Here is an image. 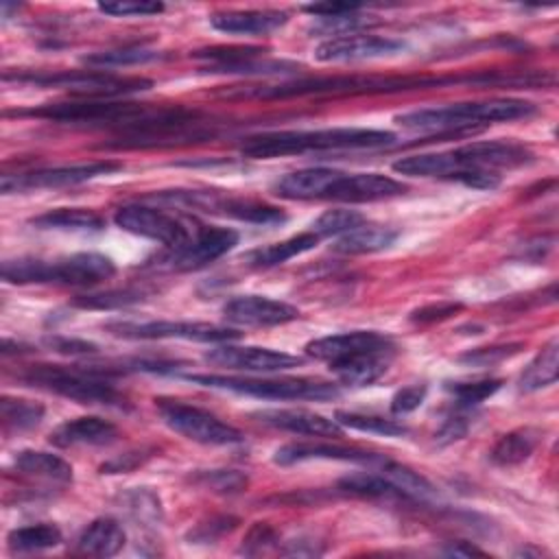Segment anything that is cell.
Returning a JSON list of instances; mask_svg holds the SVG:
<instances>
[{
	"label": "cell",
	"mask_w": 559,
	"mask_h": 559,
	"mask_svg": "<svg viewBox=\"0 0 559 559\" xmlns=\"http://www.w3.org/2000/svg\"><path fill=\"white\" fill-rule=\"evenodd\" d=\"M450 83H478V85H502L515 83V74L509 72H474L467 76H426V74H338V76H301L282 83L242 85L231 87L223 96L227 98H258L277 100L295 96H319V94H373V92H404V90H426Z\"/></svg>",
	"instance_id": "obj_1"
},
{
	"label": "cell",
	"mask_w": 559,
	"mask_h": 559,
	"mask_svg": "<svg viewBox=\"0 0 559 559\" xmlns=\"http://www.w3.org/2000/svg\"><path fill=\"white\" fill-rule=\"evenodd\" d=\"M535 111L537 107L524 98H487V100L452 103L445 107L413 109L395 116V122L411 131L456 138V135H474L491 122L528 118Z\"/></svg>",
	"instance_id": "obj_2"
},
{
	"label": "cell",
	"mask_w": 559,
	"mask_h": 559,
	"mask_svg": "<svg viewBox=\"0 0 559 559\" xmlns=\"http://www.w3.org/2000/svg\"><path fill=\"white\" fill-rule=\"evenodd\" d=\"M397 140L395 133L384 129L362 127H334L319 131H271L249 135L240 144V153L255 159L299 155L310 151H354V148H382Z\"/></svg>",
	"instance_id": "obj_3"
},
{
	"label": "cell",
	"mask_w": 559,
	"mask_h": 559,
	"mask_svg": "<svg viewBox=\"0 0 559 559\" xmlns=\"http://www.w3.org/2000/svg\"><path fill=\"white\" fill-rule=\"evenodd\" d=\"M116 273L111 258L96 251H81L57 260L15 258L2 262V280L9 284H66L92 286Z\"/></svg>",
	"instance_id": "obj_4"
},
{
	"label": "cell",
	"mask_w": 559,
	"mask_h": 559,
	"mask_svg": "<svg viewBox=\"0 0 559 559\" xmlns=\"http://www.w3.org/2000/svg\"><path fill=\"white\" fill-rule=\"evenodd\" d=\"M107 369L96 367H63V365H35L20 378L50 393L63 395L79 404H98L124 408L127 397L107 380Z\"/></svg>",
	"instance_id": "obj_5"
},
{
	"label": "cell",
	"mask_w": 559,
	"mask_h": 559,
	"mask_svg": "<svg viewBox=\"0 0 559 559\" xmlns=\"http://www.w3.org/2000/svg\"><path fill=\"white\" fill-rule=\"evenodd\" d=\"M157 107H148L144 103H127V100H107V98H87V100H70V103H48L31 109L4 111V116H31L63 124H111L120 131L131 129L155 114Z\"/></svg>",
	"instance_id": "obj_6"
},
{
	"label": "cell",
	"mask_w": 559,
	"mask_h": 559,
	"mask_svg": "<svg viewBox=\"0 0 559 559\" xmlns=\"http://www.w3.org/2000/svg\"><path fill=\"white\" fill-rule=\"evenodd\" d=\"M186 380L207 386L231 391L264 400H312L325 402L341 395L338 386L319 378H240V376H216V373H190Z\"/></svg>",
	"instance_id": "obj_7"
},
{
	"label": "cell",
	"mask_w": 559,
	"mask_h": 559,
	"mask_svg": "<svg viewBox=\"0 0 559 559\" xmlns=\"http://www.w3.org/2000/svg\"><path fill=\"white\" fill-rule=\"evenodd\" d=\"M4 81H20L41 87H59L87 98H109L131 92H142L153 85L148 79L116 76L100 70H39V72H4Z\"/></svg>",
	"instance_id": "obj_8"
},
{
	"label": "cell",
	"mask_w": 559,
	"mask_h": 559,
	"mask_svg": "<svg viewBox=\"0 0 559 559\" xmlns=\"http://www.w3.org/2000/svg\"><path fill=\"white\" fill-rule=\"evenodd\" d=\"M153 199L168 201V203H179L192 210L236 218L242 223H253V225H275L286 221V214L269 205L264 201L255 199H245V197H234L227 192H216V190H170V192H157Z\"/></svg>",
	"instance_id": "obj_9"
},
{
	"label": "cell",
	"mask_w": 559,
	"mask_h": 559,
	"mask_svg": "<svg viewBox=\"0 0 559 559\" xmlns=\"http://www.w3.org/2000/svg\"><path fill=\"white\" fill-rule=\"evenodd\" d=\"M157 415L162 417V421L177 435L194 441V443H203V445H236L242 443L245 435L223 421L221 417H216L214 413L186 404L181 400H168L162 397L155 402Z\"/></svg>",
	"instance_id": "obj_10"
},
{
	"label": "cell",
	"mask_w": 559,
	"mask_h": 559,
	"mask_svg": "<svg viewBox=\"0 0 559 559\" xmlns=\"http://www.w3.org/2000/svg\"><path fill=\"white\" fill-rule=\"evenodd\" d=\"M105 330L120 338L131 341H151V338H183V341H197V343H229L240 338V332L214 323L203 321H116L107 323Z\"/></svg>",
	"instance_id": "obj_11"
},
{
	"label": "cell",
	"mask_w": 559,
	"mask_h": 559,
	"mask_svg": "<svg viewBox=\"0 0 559 559\" xmlns=\"http://www.w3.org/2000/svg\"><path fill=\"white\" fill-rule=\"evenodd\" d=\"M122 170V162L116 159H94L83 164H70V166H52V168H39L31 173H15V175H2V192H24V190H41V188H66L92 181L103 175H111Z\"/></svg>",
	"instance_id": "obj_12"
},
{
	"label": "cell",
	"mask_w": 559,
	"mask_h": 559,
	"mask_svg": "<svg viewBox=\"0 0 559 559\" xmlns=\"http://www.w3.org/2000/svg\"><path fill=\"white\" fill-rule=\"evenodd\" d=\"M238 242V231L229 227H199L181 247L168 249L155 258V266L168 271H197L223 258Z\"/></svg>",
	"instance_id": "obj_13"
},
{
	"label": "cell",
	"mask_w": 559,
	"mask_h": 559,
	"mask_svg": "<svg viewBox=\"0 0 559 559\" xmlns=\"http://www.w3.org/2000/svg\"><path fill=\"white\" fill-rule=\"evenodd\" d=\"M114 223L133 236L157 240L168 249L181 247L192 238L188 225L181 218L140 203L118 207L114 214Z\"/></svg>",
	"instance_id": "obj_14"
},
{
	"label": "cell",
	"mask_w": 559,
	"mask_h": 559,
	"mask_svg": "<svg viewBox=\"0 0 559 559\" xmlns=\"http://www.w3.org/2000/svg\"><path fill=\"white\" fill-rule=\"evenodd\" d=\"M205 360L236 371H251V373H273L299 367L304 362L301 356H293L286 352L269 349V347H238L229 343H221L216 349L205 354Z\"/></svg>",
	"instance_id": "obj_15"
},
{
	"label": "cell",
	"mask_w": 559,
	"mask_h": 559,
	"mask_svg": "<svg viewBox=\"0 0 559 559\" xmlns=\"http://www.w3.org/2000/svg\"><path fill=\"white\" fill-rule=\"evenodd\" d=\"M402 50H404V41L395 37L352 33L343 37H330L328 41L319 44L314 50V59L321 63H347V61L391 57Z\"/></svg>",
	"instance_id": "obj_16"
},
{
	"label": "cell",
	"mask_w": 559,
	"mask_h": 559,
	"mask_svg": "<svg viewBox=\"0 0 559 559\" xmlns=\"http://www.w3.org/2000/svg\"><path fill=\"white\" fill-rule=\"evenodd\" d=\"M408 188L380 173H336L325 201H345V203H371L402 197Z\"/></svg>",
	"instance_id": "obj_17"
},
{
	"label": "cell",
	"mask_w": 559,
	"mask_h": 559,
	"mask_svg": "<svg viewBox=\"0 0 559 559\" xmlns=\"http://www.w3.org/2000/svg\"><path fill=\"white\" fill-rule=\"evenodd\" d=\"M223 319L245 328H273L299 319V310L264 295H240L223 306Z\"/></svg>",
	"instance_id": "obj_18"
},
{
	"label": "cell",
	"mask_w": 559,
	"mask_h": 559,
	"mask_svg": "<svg viewBox=\"0 0 559 559\" xmlns=\"http://www.w3.org/2000/svg\"><path fill=\"white\" fill-rule=\"evenodd\" d=\"M393 356H395V343L384 345V347L365 349V352L352 354L347 358L334 360V362H330V369L347 386H367V384H373L376 380H380L389 371Z\"/></svg>",
	"instance_id": "obj_19"
},
{
	"label": "cell",
	"mask_w": 559,
	"mask_h": 559,
	"mask_svg": "<svg viewBox=\"0 0 559 559\" xmlns=\"http://www.w3.org/2000/svg\"><path fill=\"white\" fill-rule=\"evenodd\" d=\"M393 338L376 332V330H354V332H343V334H332V336H321L310 341L304 349L310 358L325 360L328 365L341 358H347L352 354L373 349V347H384L391 345Z\"/></svg>",
	"instance_id": "obj_20"
},
{
	"label": "cell",
	"mask_w": 559,
	"mask_h": 559,
	"mask_svg": "<svg viewBox=\"0 0 559 559\" xmlns=\"http://www.w3.org/2000/svg\"><path fill=\"white\" fill-rule=\"evenodd\" d=\"M382 459V454L336 445V443H288L275 450L273 461L277 465H293L301 461H343V463H362V465H376Z\"/></svg>",
	"instance_id": "obj_21"
},
{
	"label": "cell",
	"mask_w": 559,
	"mask_h": 559,
	"mask_svg": "<svg viewBox=\"0 0 559 559\" xmlns=\"http://www.w3.org/2000/svg\"><path fill=\"white\" fill-rule=\"evenodd\" d=\"M253 417H258V421H262L271 428L288 430L295 435H308V437H341L343 435V426L336 419H328V417H323L314 411H306V408H273V411L255 413Z\"/></svg>",
	"instance_id": "obj_22"
},
{
	"label": "cell",
	"mask_w": 559,
	"mask_h": 559,
	"mask_svg": "<svg viewBox=\"0 0 559 559\" xmlns=\"http://www.w3.org/2000/svg\"><path fill=\"white\" fill-rule=\"evenodd\" d=\"M288 22L286 11L277 9H247V11H218L210 15L212 28L227 35H269Z\"/></svg>",
	"instance_id": "obj_23"
},
{
	"label": "cell",
	"mask_w": 559,
	"mask_h": 559,
	"mask_svg": "<svg viewBox=\"0 0 559 559\" xmlns=\"http://www.w3.org/2000/svg\"><path fill=\"white\" fill-rule=\"evenodd\" d=\"M118 437V428L96 415L90 417H76L70 421L59 424L48 441L57 448H74V445H107L111 441H116Z\"/></svg>",
	"instance_id": "obj_24"
},
{
	"label": "cell",
	"mask_w": 559,
	"mask_h": 559,
	"mask_svg": "<svg viewBox=\"0 0 559 559\" xmlns=\"http://www.w3.org/2000/svg\"><path fill=\"white\" fill-rule=\"evenodd\" d=\"M338 170L334 168H301L286 173L273 183V192L282 199L290 201H310V199H325L334 177Z\"/></svg>",
	"instance_id": "obj_25"
},
{
	"label": "cell",
	"mask_w": 559,
	"mask_h": 559,
	"mask_svg": "<svg viewBox=\"0 0 559 559\" xmlns=\"http://www.w3.org/2000/svg\"><path fill=\"white\" fill-rule=\"evenodd\" d=\"M127 542V533L122 528V524L116 518H96L94 522H90L83 533L79 535L76 548L83 555H92V557H114L122 550Z\"/></svg>",
	"instance_id": "obj_26"
},
{
	"label": "cell",
	"mask_w": 559,
	"mask_h": 559,
	"mask_svg": "<svg viewBox=\"0 0 559 559\" xmlns=\"http://www.w3.org/2000/svg\"><path fill=\"white\" fill-rule=\"evenodd\" d=\"M400 231L386 225H373V223H362L354 227L352 231L343 234L336 238L332 245V251L343 253V255H365V253H376L382 249H389L397 240Z\"/></svg>",
	"instance_id": "obj_27"
},
{
	"label": "cell",
	"mask_w": 559,
	"mask_h": 559,
	"mask_svg": "<svg viewBox=\"0 0 559 559\" xmlns=\"http://www.w3.org/2000/svg\"><path fill=\"white\" fill-rule=\"evenodd\" d=\"M13 465L17 472H22L28 478H37L55 485L72 483V465L52 452L22 450L15 454Z\"/></svg>",
	"instance_id": "obj_28"
},
{
	"label": "cell",
	"mask_w": 559,
	"mask_h": 559,
	"mask_svg": "<svg viewBox=\"0 0 559 559\" xmlns=\"http://www.w3.org/2000/svg\"><path fill=\"white\" fill-rule=\"evenodd\" d=\"M31 225L37 229L57 231H103L105 218L87 207H55L33 216Z\"/></svg>",
	"instance_id": "obj_29"
},
{
	"label": "cell",
	"mask_w": 559,
	"mask_h": 559,
	"mask_svg": "<svg viewBox=\"0 0 559 559\" xmlns=\"http://www.w3.org/2000/svg\"><path fill=\"white\" fill-rule=\"evenodd\" d=\"M319 240L321 238L308 229V231H301V234L290 236L286 240H280V242H273V245L249 251L245 255V262L251 264V266H258V269L277 266V264L288 262L290 258H297V255L314 249L319 245Z\"/></svg>",
	"instance_id": "obj_30"
},
{
	"label": "cell",
	"mask_w": 559,
	"mask_h": 559,
	"mask_svg": "<svg viewBox=\"0 0 559 559\" xmlns=\"http://www.w3.org/2000/svg\"><path fill=\"white\" fill-rule=\"evenodd\" d=\"M539 441H542V432L537 428H531V426L515 428L496 441V445L489 452V459L500 467L520 465L535 452Z\"/></svg>",
	"instance_id": "obj_31"
},
{
	"label": "cell",
	"mask_w": 559,
	"mask_h": 559,
	"mask_svg": "<svg viewBox=\"0 0 559 559\" xmlns=\"http://www.w3.org/2000/svg\"><path fill=\"white\" fill-rule=\"evenodd\" d=\"M557 373H559V341H557V336H552L535 354V358L524 367L520 382H518L520 391L533 393L544 386H550L557 382Z\"/></svg>",
	"instance_id": "obj_32"
},
{
	"label": "cell",
	"mask_w": 559,
	"mask_h": 559,
	"mask_svg": "<svg viewBox=\"0 0 559 559\" xmlns=\"http://www.w3.org/2000/svg\"><path fill=\"white\" fill-rule=\"evenodd\" d=\"M63 539L61 531L55 524H31V526H20L13 528L7 535V548L11 552H39L59 546Z\"/></svg>",
	"instance_id": "obj_33"
},
{
	"label": "cell",
	"mask_w": 559,
	"mask_h": 559,
	"mask_svg": "<svg viewBox=\"0 0 559 559\" xmlns=\"http://www.w3.org/2000/svg\"><path fill=\"white\" fill-rule=\"evenodd\" d=\"M373 469L378 474H382L384 478H389L402 491V496H406V498L426 500V498L435 496V487L424 476H419L417 472H413L411 467H406L402 463H395V461H389L386 456H382L373 465Z\"/></svg>",
	"instance_id": "obj_34"
},
{
	"label": "cell",
	"mask_w": 559,
	"mask_h": 559,
	"mask_svg": "<svg viewBox=\"0 0 559 559\" xmlns=\"http://www.w3.org/2000/svg\"><path fill=\"white\" fill-rule=\"evenodd\" d=\"M44 413H46L44 404L33 400H22L11 395H4L0 400V419L4 430H13V432L31 430L41 424Z\"/></svg>",
	"instance_id": "obj_35"
},
{
	"label": "cell",
	"mask_w": 559,
	"mask_h": 559,
	"mask_svg": "<svg viewBox=\"0 0 559 559\" xmlns=\"http://www.w3.org/2000/svg\"><path fill=\"white\" fill-rule=\"evenodd\" d=\"M334 419L349 430H360V432H373L382 437H402L408 432L404 424L391 417L382 415H371V413H356V411H336Z\"/></svg>",
	"instance_id": "obj_36"
},
{
	"label": "cell",
	"mask_w": 559,
	"mask_h": 559,
	"mask_svg": "<svg viewBox=\"0 0 559 559\" xmlns=\"http://www.w3.org/2000/svg\"><path fill=\"white\" fill-rule=\"evenodd\" d=\"M338 489L362 496V498H404L402 491L382 474H369V472H358L343 476L338 480Z\"/></svg>",
	"instance_id": "obj_37"
},
{
	"label": "cell",
	"mask_w": 559,
	"mask_h": 559,
	"mask_svg": "<svg viewBox=\"0 0 559 559\" xmlns=\"http://www.w3.org/2000/svg\"><path fill=\"white\" fill-rule=\"evenodd\" d=\"M164 55L144 46H127V48H114V50H100L83 57V63L94 68H120V66H138L157 61Z\"/></svg>",
	"instance_id": "obj_38"
},
{
	"label": "cell",
	"mask_w": 559,
	"mask_h": 559,
	"mask_svg": "<svg viewBox=\"0 0 559 559\" xmlns=\"http://www.w3.org/2000/svg\"><path fill=\"white\" fill-rule=\"evenodd\" d=\"M301 66L293 61L282 59H266V57H253L247 61H238L231 66H218V68H203L212 74H247V76H277V74H295Z\"/></svg>",
	"instance_id": "obj_39"
},
{
	"label": "cell",
	"mask_w": 559,
	"mask_h": 559,
	"mask_svg": "<svg viewBox=\"0 0 559 559\" xmlns=\"http://www.w3.org/2000/svg\"><path fill=\"white\" fill-rule=\"evenodd\" d=\"M144 299V290L140 288H114L105 293H92V295H79L72 306L87 308V310H114L122 306H131Z\"/></svg>",
	"instance_id": "obj_40"
},
{
	"label": "cell",
	"mask_w": 559,
	"mask_h": 559,
	"mask_svg": "<svg viewBox=\"0 0 559 559\" xmlns=\"http://www.w3.org/2000/svg\"><path fill=\"white\" fill-rule=\"evenodd\" d=\"M362 223L365 216L356 210H328L310 225V231L323 240L330 236H343Z\"/></svg>",
	"instance_id": "obj_41"
},
{
	"label": "cell",
	"mask_w": 559,
	"mask_h": 559,
	"mask_svg": "<svg viewBox=\"0 0 559 559\" xmlns=\"http://www.w3.org/2000/svg\"><path fill=\"white\" fill-rule=\"evenodd\" d=\"M190 480L214 493H238L247 487V476L238 469H203L192 474Z\"/></svg>",
	"instance_id": "obj_42"
},
{
	"label": "cell",
	"mask_w": 559,
	"mask_h": 559,
	"mask_svg": "<svg viewBox=\"0 0 559 559\" xmlns=\"http://www.w3.org/2000/svg\"><path fill=\"white\" fill-rule=\"evenodd\" d=\"M502 386V380L487 378V380H474V382H448L445 389L459 400L463 406H474L491 397Z\"/></svg>",
	"instance_id": "obj_43"
},
{
	"label": "cell",
	"mask_w": 559,
	"mask_h": 559,
	"mask_svg": "<svg viewBox=\"0 0 559 559\" xmlns=\"http://www.w3.org/2000/svg\"><path fill=\"white\" fill-rule=\"evenodd\" d=\"M524 349L522 343H507V345H491V347H476L459 356V362L467 367H493L507 358H513Z\"/></svg>",
	"instance_id": "obj_44"
},
{
	"label": "cell",
	"mask_w": 559,
	"mask_h": 559,
	"mask_svg": "<svg viewBox=\"0 0 559 559\" xmlns=\"http://www.w3.org/2000/svg\"><path fill=\"white\" fill-rule=\"evenodd\" d=\"M124 504L133 518L142 522H157L162 518V502L155 491L146 487H138L129 493H124Z\"/></svg>",
	"instance_id": "obj_45"
},
{
	"label": "cell",
	"mask_w": 559,
	"mask_h": 559,
	"mask_svg": "<svg viewBox=\"0 0 559 559\" xmlns=\"http://www.w3.org/2000/svg\"><path fill=\"white\" fill-rule=\"evenodd\" d=\"M369 24H373L371 17H362V15H356V13L338 15V17H317L310 24V33L343 37V35H352L360 26H369Z\"/></svg>",
	"instance_id": "obj_46"
},
{
	"label": "cell",
	"mask_w": 559,
	"mask_h": 559,
	"mask_svg": "<svg viewBox=\"0 0 559 559\" xmlns=\"http://www.w3.org/2000/svg\"><path fill=\"white\" fill-rule=\"evenodd\" d=\"M236 524H238V520L231 515H212V518L199 522L194 528H190L186 539L190 544H212V542L221 539L225 533L234 531Z\"/></svg>",
	"instance_id": "obj_47"
},
{
	"label": "cell",
	"mask_w": 559,
	"mask_h": 559,
	"mask_svg": "<svg viewBox=\"0 0 559 559\" xmlns=\"http://www.w3.org/2000/svg\"><path fill=\"white\" fill-rule=\"evenodd\" d=\"M166 7L162 2H148V0H114V2H98V11L114 15V17H129V15H157Z\"/></svg>",
	"instance_id": "obj_48"
},
{
	"label": "cell",
	"mask_w": 559,
	"mask_h": 559,
	"mask_svg": "<svg viewBox=\"0 0 559 559\" xmlns=\"http://www.w3.org/2000/svg\"><path fill=\"white\" fill-rule=\"evenodd\" d=\"M277 544V533L264 524V522H258L249 528V533L245 535L242 539V546H240V552L245 555H262L266 552L269 548H273Z\"/></svg>",
	"instance_id": "obj_49"
},
{
	"label": "cell",
	"mask_w": 559,
	"mask_h": 559,
	"mask_svg": "<svg viewBox=\"0 0 559 559\" xmlns=\"http://www.w3.org/2000/svg\"><path fill=\"white\" fill-rule=\"evenodd\" d=\"M428 386L426 384H408L402 386L400 391H395V395L391 397V411L395 415H406L413 413L415 408L421 406V402L426 400Z\"/></svg>",
	"instance_id": "obj_50"
},
{
	"label": "cell",
	"mask_w": 559,
	"mask_h": 559,
	"mask_svg": "<svg viewBox=\"0 0 559 559\" xmlns=\"http://www.w3.org/2000/svg\"><path fill=\"white\" fill-rule=\"evenodd\" d=\"M459 310H463V304H459V301H439V304H428V306H421V308L413 310L408 319L413 323L424 325V323H435V321L450 319Z\"/></svg>",
	"instance_id": "obj_51"
},
{
	"label": "cell",
	"mask_w": 559,
	"mask_h": 559,
	"mask_svg": "<svg viewBox=\"0 0 559 559\" xmlns=\"http://www.w3.org/2000/svg\"><path fill=\"white\" fill-rule=\"evenodd\" d=\"M44 343L50 349H55L59 354H68V356H87V354L98 352V345H94L90 341H81V338H68V336H48Z\"/></svg>",
	"instance_id": "obj_52"
},
{
	"label": "cell",
	"mask_w": 559,
	"mask_h": 559,
	"mask_svg": "<svg viewBox=\"0 0 559 559\" xmlns=\"http://www.w3.org/2000/svg\"><path fill=\"white\" fill-rule=\"evenodd\" d=\"M306 13L314 17H338V15H349L360 9V4L354 2H314V4H304L301 7Z\"/></svg>",
	"instance_id": "obj_53"
},
{
	"label": "cell",
	"mask_w": 559,
	"mask_h": 559,
	"mask_svg": "<svg viewBox=\"0 0 559 559\" xmlns=\"http://www.w3.org/2000/svg\"><path fill=\"white\" fill-rule=\"evenodd\" d=\"M465 432H467L465 417H448L435 437L439 443H452L456 439H463Z\"/></svg>",
	"instance_id": "obj_54"
},
{
	"label": "cell",
	"mask_w": 559,
	"mask_h": 559,
	"mask_svg": "<svg viewBox=\"0 0 559 559\" xmlns=\"http://www.w3.org/2000/svg\"><path fill=\"white\" fill-rule=\"evenodd\" d=\"M445 555H454V557H472V555H485V550L472 546L469 542H452L450 546L443 548Z\"/></svg>",
	"instance_id": "obj_55"
}]
</instances>
